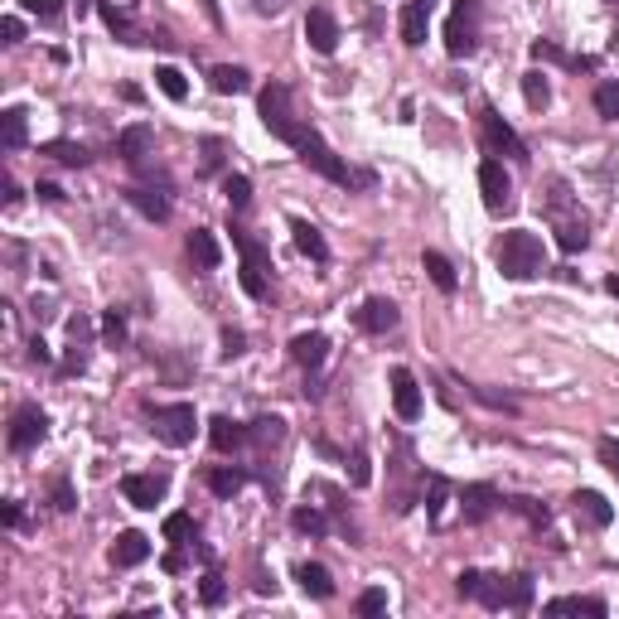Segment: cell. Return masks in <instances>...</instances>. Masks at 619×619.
I'll list each match as a JSON object with an SVG mask.
<instances>
[{
	"label": "cell",
	"instance_id": "cell-1",
	"mask_svg": "<svg viewBox=\"0 0 619 619\" xmlns=\"http://www.w3.org/2000/svg\"><path fill=\"white\" fill-rule=\"evenodd\" d=\"M494 266L509 281H528L542 271V237L528 233V228H509L494 243Z\"/></svg>",
	"mask_w": 619,
	"mask_h": 619
},
{
	"label": "cell",
	"instance_id": "cell-2",
	"mask_svg": "<svg viewBox=\"0 0 619 619\" xmlns=\"http://www.w3.org/2000/svg\"><path fill=\"white\" fill-rule=\"evenodd\" d=\"M257 117H262L266 131H271L276 140H286V146H295V140L305 136V121L290 111V88L286 82H266L262 97H257Z\"/></svg>",
	"mask_w": 619,
	"mask_h": 619
},
{
	"label": "cell",
	"instance_id": "cell-3",
	"mask_svg": "<svg viewBox=\"0 0 619 619\" xmlns=\"http://www.w3.org/2000/svg\"><path fill=\"white\" fill-rule=\"evenodd\" d=\"M150 412V431L155 441H165L170 450H185L194 441V431H199V416H194L189 402H170V406H146Z\"/></svg>",
	"mask_w": 619,
	"mask_h": 619
},
{
	"label": "cell",
	"instance_id": "cell-4",
	"mask_svg": "<svg viewBox=\"0 0 619 619\" xmlns=\"http://www.w3.org/2000/svg\"><path fill=\"white\" fill-rule=\"evenodd\" d=\"M480 49V0H455L445 20V53L450 59H470Z\"/></svg>",
	"mask_w": 619,
	"mask_h": 619
},
{
	"label": "cell",
	"instance_id": "cell-5",
	"mask_svg": "<svg viewBox=\"0 0 619 619\" xmlns=\"http://www.w3.org/2000/svg\"><path fill=\"white\" fill-rule=\"evenodd\" d=\"M233 243H237V252H243V290L252 295V300H266V276H271V257H266V247L257 243V237H247V233H237L233 228Z\"/></svg>",
	"mask_w": 619,
	"mask_h": 619
},
{
	"label": "cell",
	"instance_id": "cell-6",
	"mask_svg": "<svg viewBox=\"0 0 619 619\" xmlns=\"http://www.w3.org/2000/svg\"><path fill=\"white\" fill-rule=\"evenodd\" d=\"M561 194H567V189L557 185L552 204H547V214H552V233H557V247H561V252H586V243H590V223H586V214H571Z\"/></svg>",
	"mask_w": 619,
	"mask_h": 619
},
{
	"label": "cell",
	"instance_id": "cell-7",
	"mask_svg": "<svg viewBox=\"0 0 619 619\" xmlns=\"http://www.w3.org/2000/svg\"><path fill=\"white\" fill-rule=\"evenodd\" d=\"M295 150H300V160L310 165V170L325 175V179H334V185H348V179H354V175H348V165L329 150V140L319 136V131H310V126H305V136L295 140Z\"/></svg>",
	"mask_w": 619,
	"mask_h": 619
},
{
	"label": "cell",
	"instance_id": "cell-8",
	"mask_svg": "<svg viewBox=\"0 0 619 619\" xmlns=\"http://www.w3.org/2000/svg\"><path fill=\"white\" fill-rule=\"evenodd\" d=\"M474 600L489 605V610H528V605H532V576H509V581L484 576Z\"/></svg>",
	"mask_w": 619,
	"mask_h": 619
},
{
	"label": "cell",
	"instance_id": "cell-9",
	"mask_svg": "<svg viewBox=\"0 0 619 619\" xmlns=\"http://www.w3.org/2000/svg\"><path fill=\"white\" fill-rule=\"evenodd\" d=\"M97 10H102V20H107V30L126 39V44H146L140 39V15H146V0H97Z\"/></svg>",
	"mask_w": 619,
	"mask_h": 619
},
{
	"label": "cell",
	"instance_id": "cell-10",
	"mask_svg": "<svg viewBox=\"0 0 619 619\" xmlns=\"http://www.w3.org/2000/svg\"><path fill=\"white\" fill-rule=\"evenodd\" d=\"M480 194H484V208L489 214H509L513 208V179L499 160H484L480 165Z\"/></svg>",
	"mask_w": 619,
	"mask_h": 619
},
{
	"label": "cell",
	"instance_id": "cell-11",
	"mask_svg": "<svg viewBox=\"0 0 619 619\" xmlns=\"http://www.w3.org/2000/svg\"><path fill=\"white\" fill-rule=\"evenodd\" d=\"M49 435V416H44V406H20L15 416H10V450H34L39 441Z\"/></svg>",
	"mask_w": 619,
	"mask_h": 619
},
{
	"label": "cell",
	"instance_id": "cell-12",
	"mask_svg": "<svg viewBox=\"0 0 619 619\" xmlns=\"http://www.w3.org/2000/svg\"><path fill=\"white\" fill-rule=\"evenodd\" d=\"M480 126H484V140H489V150H503V155H513V160H532V155H528V146H523V140H518V131H513V126L499 117L494 107H484V111H480Z\"/></svg>",
	"mask_w": 619,
	"mask_h": 619
},
{
	"label": "cell",
	"instance_id": "cell-13",
	"mask_svg": "<svg viewBox=\"0 0 619 619\" xmlns=\"http://www.w3.org/2000/svg\"><path fill=\"white\" fill-rule=\"evenodd\" d=\"M121 494H126L131 509H155V503L170 494V480H165V474H126Z\"/></svg>",
	"mask_w": 619,
	"mask_h": 619
},
{
	"label": "cell",
	"instance_id": "cell-14",
	"mask_svg": "<svg viewBox=\"0 0 619 619\" xmlns=\"http://www.w3.org/2000/svg\"><path fill=\"white\" fill-rule=\"evenodd\" d=\"M305 39H310V49H315V53H334V49H339V20L329 15V5H315L305 15Z\"/></svg>",
	"mask_w": 619,
	"mask_h": 619
},
{
	"label": "cell",
	"instance_id": "cell-15",
	"mask_svg": "<svg viewBox=\"0 0 619 619\" xmlns=\"http://www.w3.org/2000/svg\"><path fill=\"white\" fill-rule=\"evenodd\" d=\"M387 383H392V406H397V416L402 421H416L421 416V383L406 368H392Z\"/></svg>",
	"mask_w": 619,
	"mask_h": 619
},
{
	"label": "cell",
	"instance_id": "cell-16",
	"mask_svg": "<svg viewBox=\"0 0 619 619\" xmlns=\"http://www.w3.org/2000/svg\"><path fill=\"white\" fill-rule=\"evenodd\" d=\"M571 513L581 518L586 528H610L614 523V509H610V499L595 494V489H576V499H571Z\"/></svg>",
	"mask_w": 619,
	"mask_h": 619
},
{
	"label": "cell",
	"instance_id": "cell-17",
	"mask_svg": "<svg viewBox=\"0 0 619 619\" xmlns=\"http://www.w3.org/2000/svg\"><path fill=\"white\" fill-rule=\"evenodd\" d=\"M494 509H499V489H494V484H464V494H460L464 523H484Z\"/></svg>",
	"mask_w": 619,
	"mask_h": 619
},
{
	"label": "cell",
	"instance_id": "cell-18",
	"mask_svg": "<svg viewBox=\"0 0 619 619\" xmlns=\"http://www.w3.org/2000/svg\"><path fill=\"white\" fill-rule=\"evenodd\" d=\"M358 329H368V334L397 329V305H392L387 295H373V300H363V310H358Z\"/></svg>",
	"mask_w": 619,
	"mask_h": 619
},
{
	"label": "cell",
	"instance_id": "cell-19",
	"mask_svg": "<svg viewBox=\"0 0 619 619\" xmlns=\"http://www.w3.org/2000/svg\"><path fill=\"white\" fill-rule=\"evenodd\" d=\"M146 557H150V538H146V532H136V528H126L121 538L111 542V567H121V571L140 567Z\"/></svg>",
	"mask_w": 619,
	"mask_h": 619
},
{
	"label": "cell",
	"instance_id": "cell-20",
	"mask_svg": "<svg viewBox=\"0 0 619 619\" xmlns=\"http://www.w3.org/2000/svg\"><path fill=\"white\" fill-rule=\"evenodd\" d=\"M426 24H431V10L421 5V0H406V5H402V20H397L402 44H406V49H421V44H426Z\"/></svg>",
	"mask_w": 619,
	"mask_h": 619
},
{
	"label": "cell",
	"instance_id": "cell-21",
	"mask_svg": "<svg viewBox=\"0 0 619 619\" xmlns=\"http://www.w3.org/2000/svg\"><path fill=\"white\" fill-rule=\"evenodd\" d=\"M290 358L300 363V368L315 373L319 363L329 358V339H325V334H295V339H290Z\"/></svg>",
	"mask_w": 619,
	"mask_h": 619
},
{
	"label": "cell",
	"instance_id": "cell-22",
	"mask_svg": "<svg viewBox=\"0 0 619 619\" xmlns=\"http://www.w3.org/2000/svg\"><path fill=\"white\" fill-rule=\"evenodd\" d=\"M208 445H214L218 455H228V450L247 445V426H237L233 416H214L208 421Z\"/></svg>",
	"mask_w": 619,
	"mask_h": 619
},
{
	"label": "cell",
	"instance_id": "cell-23",
	"mask_svg": "<svg viewBox=\"0 0 619 619\" xmlns=\"http://www.w3.org/2000/svg\"><path fill=\"white\" fill-rule=\"evenodd\" d=\"M290 237H295V247H300L310 262H325L329 257V243L319 237V228L310 218H290Z\"/></svg>",
	"mask_w": 619,
	"mask_h": 619
},
{
	"label": "cell",
	"instance_id": "cell-24",
	"mask_svg": "<svg viewBox=\"0 0 619 619\" xmlns=\"http://www.w3.org/2000/svg\"><path fill=\"white\" fill-rule=\"evenodd\" d=\"M295 581H300V590H305V595H315V600L334 595V576L319 567V561H300V567H295Z\"/></svg>",
	"mask_w": 619,
	"mask_h": 619
},
{
	"label": "cell",
	"instance_id": "cell-25",
	"mask_svg": "<svg viewBox=\"0 0 619 619\" xmlns=\"http://www.w3.org/2000/svg\"><path fill=\"white\" fill-rule=\"evenodd\" d=\"M150 140H155L150 126H126V131L117 136V155L126 165H140V160H146V150H150Z\"/></svg>",
	"mask_w": 619,
	"mask_h": 619
},
{
	"label": "cell",
	"instance_id": "cell-26",
	"mask_svg": "<svg viewBox=\"0 0 619 619\" xmlns=\"http://www.w3.org/2000/svg\"><path fill=\"white\" fill-rule=\"evenodd\" d=\"M185 252H189V262L199 266V271H214V266H218V243H214V233H204V228L189 233Z\"/></svg>",
	"mask_w": 619,
	"mask_h": 619
},
{
	"label": "cell",
	"instance_id": "cell-27",
	"mask_svg": "<svg viewBox=\"0 0 619 619\" xmlns=\"http://www.w3.org/2000/svg\"><path fill=\"white\" fill-rule=\"evenodd\" d=\"M204 480H208V489H214L218 499H233L237 489L247 484V470H237V464H214V470H208Z\"/></svg>",
	"mask_w": 619,
	"mask_h": 619
},
{
	"label": "cell",
	"instance_id": "cell-28",
	"mask_svg": "<svg viewBox=\"0 0 619 619\" xmlns=\"http://www.w3.org/2000/svg\"><path fill=\"white\" fill-rule=\"evenodd\" d=\"M208 82H214V92H223V97H237V92L252 88L247 68H237V63H218L214 73H208Z\"/></svg>",
	"mask_w": 619,
	"mask_h": 619
},
{
	"label": "cell",
	"instance_id": "cell-29",
	"mask_svg": "<svg viewBox=\"0 0 619 619\" xmlns=\"http://www.w3.org/2000/svg\"><path fill=\"white\" fill-rule=\"evenodd\" d=\"M126 199H131V208H140L150 223H165V218H170V199H165V194H155V189H126Z\"/></svg>",
	"mask_w": 619,
	"mask_h": 619
},
{
	"label": "cell",
	"instance_id": "cell-30",
	"mask_svg": "<svg viewBox=\"0 0 619 619\" xmlns=\"http://www.w3.org/2000/svg\"><path fill=\"white\" fill-rule=\"evenodd\" d=\"M547 614H595V619H605V600H595V595H557L552 605H547Z\"/></svg>",
	"mask_w": 619,
	"mask_h": 619
},
{
	"label": "cell",
	"instance_id": "cell-31",
	"mask_svg": "<svg viewBox=\"0 0 619 619\" xmlns=\"http://www.w3.org/2000/svg\"><path fill=\"white\" fill-rule=\"evenodd\" d=\"M24 131H30V126H24V107H5V111H0V140H5L10 150L24 146Z\"/></svg>",
	"mask_w": 619,
	"mask_h": 619
},
{
	"label": "cell",
	"instance_id": "cell-32",
	"mask_svg": "<svg viewBox=\"0 0 619 619\" xmlns=\"http://www.w3.org/2000/svg\"><path fill=\"white\" fill-rule=\"evenodd\" d=\"M450 494H455V489H450V480H441V474H431V494H426V518L435 528L445 523V503H450Z\"/></svg>",
	"mask_w": 619,
	"mask_h": 619
},
{
	"label": "cell",
	"instance_id": "cell-33",
	"mask_svg": "<svg viewBox=\"0 0 619 619\" xmlns=\"http://www.w3.org/2000/svg\"><path fill=\"white\" fill-rule=\"evenodd\" d=\"M39 155H49V160H59V165H88V150L82 146H73V140H44V146H39Z\"/></svg>",
	"mask_w": 619,
	"mask_h": 619
},
{
	"label": "cell",
	"instance_id": "cell-34",
	"mask_svg": "<svg viewBox=\"0 0 619 619\" xmlns=\"http://www.w3.org/2000/svg\"><path fill=\"white\" fill-rule=\"evenodd\" d=\"M421 266H426V276L435 281V290H455V266H450L445 257H441V252H426V257H421Z\"/></svg>",
	"mask_w": 619,
	"mask_h": 619
},
{
	"label": "cell",
	"instance_id": "cell-35",
	"mask_svg": "<svg viewBox=\"0 0 619 619\" xmlns=\"http://www.w3.org/2000/svg\"><path fill=\"white\" fill-rule=\"evenodd\" d=\"M155 82H160V92L170 97V102H185V97H189V82H185V73H179V68H170V63H160V68H155Z\"/></svg>",
	"mask_w": 619,
	"mask_h": 619
},
{
	"label": "cell",
	"instance_id": "cell-36",
	"mask_svg": "<svg viewBox=\"0 0 619 619\" xmlns=\"http://www.w3.org/2000/svg\"><path fill=\"white\" fill-rule=\"evenodd\" d=\"M281 435H286V421H281V416H262V421H252V426H247V441H257V445H276Z\"/></svg>",
	"mask_w": 619,
	"mask_h": 619
},
{
	"label": "cell",
	"instance_id": "cell-37",
	"mask_svg": "<svg viewBox=\"0 0 619 619\" xmlns=\"http://www.w3.org/2000/svg\"><path fill=\"white\" fill-rule=\"evenodd\" d=\"M290 528H295V532H310V538H325V532H329V518L319 513V509H295V513H290Z\"/></svg>",
	"mask_w": 619,
	"mask_h": 619
},
{
	"label": "cell",
	"instance_id": "cell-38",
	"mask_svg": "<svg viewBox=\"0 0 619 619\" xmlns=\"http://www.w3.org/2000/svg\"><path fill=\"white\" fill-rule=\"evenodd\" d=\"M523 102L532 111H542L547 102H552V88H547V73H523Z\"/></svg>",
	"mask_w": 619,
	"mask_h": 619
},
{
	"label": "cell",
	"instance_id": "cell-39",
	"mask_svg": "<svg viewBox=\"0 0 619 619\" xmlns=\"http://www.w3.org/2000/svg\"><path fill=\"white\" fill-rule=\"evenodd\" d=\"M348 480H354V489L373 484V464H368V450L363 445H354V455H348Z\"/></svg>",
	"mask_w": 619,
	"mask_h": 619
},
{
	"label": "cell",
	"instance_id": "cell-40",
	"mask_svg": "<svg viewBox=\"0 0 619 619\" xmlns=\"http://www.w3.org/2000/svg\"><path fill=\"white\" fill-rule=\"evenodd\" d=\"M595 111L605 121H619V82H600L595 88Z\"/></svg>",
	"mask_w": 619,
	"mask_h": 619
},
{
	"label": "cell",
	"instance_id": "cell-41",
	"mask_svg": "<svg viewBox=\"0 0 619 619\" xmlns=\"http://www.w3.org/2000/svg\"><path fill=\"white\" fill-rule=\"evenodd\" d=\"M199 600L208 605V610H218V605L228 600V586H223V576H218V571H208L204 581H199Z\"/></svg>",
	"mask_w": 619,
	"mask_h": 619
},
{
	"label": "cell",
	"instance_id": "cell-42",
	"mask_svg": "<svg viewBox=\"0 0 619 619\" xmlns=\"http://www.w3.org/2000/svg\"><path fill=\"white\" fill-rule=\"evenodd\" d=\"M223 194H228V204H233V208H247V204H252V185H247V175H223Z\"/></svg>",
	"mask_w": 619,
	"mask_h": 619
},
{
	"label": "cell",
	"instance_id": "cell-43",
	"mask_svg": "<svg viewBox=\"0 0 619 619\" xmlns=\"http://www.w3.org/2000/svg\"><path fill=\"white\" fill-rule=\"evenodd\" d=\"M165 538L185 547V542L194 538V518H189V513H170V518H165Z\"/></svg>",
	"mask_w": 619,
	"mask_h": 619
},
{
	"label": "cell",
	"instance_id": "cell-44",
	"mask_svg": "<svg viewBox=\"0 0 619 619\" xmlns=\"http://www.w3.org/2000/svg\"><path fill=\"white\" fill-rule=\"evenodd\" d=\"M102 339H107L111 348L126 344V319H121V310H107V315H102Z\"/></svg>",
	"mask_w": 619,
	"mask_h": 619
},
{
	"label": "cell",
	"instance_id": "cell-45",
	"mask_svg": "<svg viewBox=\"0 0 619 619\" xmlns=\"http://www.w3.org/2000/svg\"><path fill=\"white\" fill-rule=\"evenodd\" d=\"M509 509H513V513H523L532 528H547V518H552V513H547L538 499H509Z\"/></svg>",
	"mask_w": 619,
	"mask_h": 619
},
{
	"label": "cell",
	"instance_id": "cell-46",
	"mask_svg": "<svg viewBox=\"0 0 619 619\" xmlns=\"http://www.w3.org/2000/svg\"><path fill=\"white\" fill-rule=\"evenodd\" d=\"M354 610H358V614H383V610H387V590H383V586L363 590V595L354 600Z\"/></svg>",
	"mask_w": 619,
	"mask_h": 619
},
{
	"label": "cell",
	"instance_id": "cell-47",
	"mask_svg": "<svg viewBox=\"0 0 619 619\" xmlns=\"http://www.w3.org/2000/svg\"><path fill=\"white\" fill-rule=\"evenodd\" d=\"M53 509H59V513H73L78 509V494H73V484H68V474L53 480Z\"/></svg>",
	"mask_w": 619,
	"mask_h": 619
},
{
	"label": "cell",
	"instance_id": "cell-48",
	"mask_svg": "<svg viewBox=\"0 0 619 619\" xmlns=\"http://www.w3.org/2000/svg\"><path fill=\"white\" fill-rule=\"evenodd\" d=\"M532 59H547V63H567V68H576V59H567V53H561L557 44H552V39H532Z\"/></svg>",
	"mask_w": 619,
	"mask_h": 619
},
{
	"label": "cell",
	"instance_id": "cell-49",
	"mask_svg": "<svg viewBox=\"0 0 619 619\" xmlns=\"http://www.w3.org/2000/svg\"><path fill=\"white\" fill-rule=\"evenodd\" d=\"M24 10H30L34 20H44V24H53L63 15V0H24Z\"/></svg>",
	"mask_w": 619,
	"mask_h": 619
},
{
	"label": "cell",
	"instance_id": "cell-50",
	"mask_svg": "<svg viewBox=\"0 0 619 619\" xmlns=\"http://www.w3.org/2000/svg\"><path fill=\"white\" fill-rule=\"evenodd\" d=\"M595 455H600V464H605L610 474H619V441H614V435H600Z\"/></svg>",
	"mask_w": 619,
	"mask_h": 619
},
{
	"label": "cell",
	"instance_id": "cell-51",
	"mask_svg": "<svg viewBox=\"0 0 619 619\" xmlns=\"http://www.w3.org/2000/svg\"><path fill=\"white\" fill-rule=\"evenodd\" d=\"M480 581H484V571H460L455 576V590H460L464 600H474V595H480Z\"/></svg>",
	"mask_w": 619,
	"mask_h": 619
},
{
	"label": "cell",
	"instance_id": "cell-52",
	"mask_svg": "<svg viewBox=\"0 0 619 619\" xmlns=\"http://www.w3.org/2000/svg\"><path fill=\"white\" fill-rule=\"evenodd\" d=\"M243 329H223V358H237V354H243Z\"/></svg>",
	"mask_w": 619,
	"mask_h": 619
},
{
	"label": "cell",
	"instance_id": "cell-53",
	"mask_svg": "<svg viewBox=\"0 0 619 619\" xmlns=\"http://www.w3.org/2000/svg\"><path fill=\"white\" fill-rule=\"evenodd\" d=\"M20 34H24L20 15H5V20H0V39H5V44H20Z\"/></svg>",
	"mask_w": 619,
	"mask_h": 619
},
{
	"label": "cell",
	"instance_id": "cell-54",
	"mask_svg": "<svg viewBox=\"0 0 619 619\" xmlns=\"http://www.w3.org/2000/svg\"><path fill=\"white\" fill-rule=\"evenodd\" d=\"M160 567L170 571V576H175V571H185V552H179V542H175V552H165V561H160Z\"/></svg>",
	"mask_w": 619,
	"mask_h": 619
},
{
	"label": "cell",
	"instance_id": "cell-55",
	"mask_svg": "<svg viewBox=\"0 0 619 619\" xmlns=\"http://www.w3.org/2000/svg\"><path fill=\"white\" fill-rule=\"evenodd\" d=\"M252 5H257V10H262V15H281V10H286V5H290V0H252Z\"/></svg>",
	"mask_w": 619,
	"mask_h": 619
},
{
	"label": "cell",
	"instance_id": "cell-56",
	"mask_svg": "<svg viewBox=\"0 0 619 619\" xmlns=\"http://www.w3.org/2000/svg\"><path fill=\"white\" fill-rule=\"evenodd\" d=\"M34 194H39V199H49V204H59V199H63V189H59V185H39Z\"/></svg>",
	"mask_w": 619,
	"mask_h": 619
},
{
	"label": "cell",
	"instance_id": "cell-57",
	"mask_svg": "<svg viewBox=\"0 0 619 619\" xmlns=\"http://www.w3.org/2000/svg\"><path fill=\"white\" fill-rule=\"evenodd\" d=\"M20 518H24V513H20V503L10 499V503H5V528H20Z\"/></svg>",
	"mask_w": 619,
	"mask_h": 619
},
{
	"label": "cell",
	"instance_id": "cell-58",
	"mask_svg": "<svg viewBox=\"0 0 619 619\" xmlns=\"http://www.w3.org/2000/svg\"><path fill=\"white\" fill-rule=\"evenodd\" d=\"M30 358H34V363H49L53 354H49V348H44V339H34V344H30Z\"/></svg>",
	"mask_w": 619,
	"mask_h": 619
},
{
	"label": "cell",
	"instance_id": "cell-59",
	"mask_svg": "<svg viewBox=\"0 0 619 619\" xmlns=\"http://www.w3.org/2000/svg\"><path fill=\"white\" fill-rule=\"evenodd\" d=\"M204 10H208V20H214V24H223V15H218V5H214V0H204Z\"/></svg>",
	"mask_w": 619,
	"mask_h": 619
},
{
	"label": "cell",
	"instance_id": "cell-60",
	"mask_svg": "<svg viewBox=\"0 0 619 619\" xmlns=\"http://www.w3.org/2000/svg\"><path fill=\"white\" fill-rule=\"evenodd\" d=\"M605 290H610L614 300H619V276H605Z\"/></svg>",
	"mask_w": 619,
	"mask_h": 619
},
{
	"label": "cell",
	"instance_id": "cell-61",
	"mask_svg": "<svg viewBox=\"0 0 619 619\" xmlns=\"http://www.w3.org/2000/svg\"><path fill=\"white\" fill-rule=\"evenodd\" d=\"M421 5H426V10H431V5H435V0H421Z\"/></svg>",
	"mask_w": 619,
	"mask_h": 619
}]
</instances>
